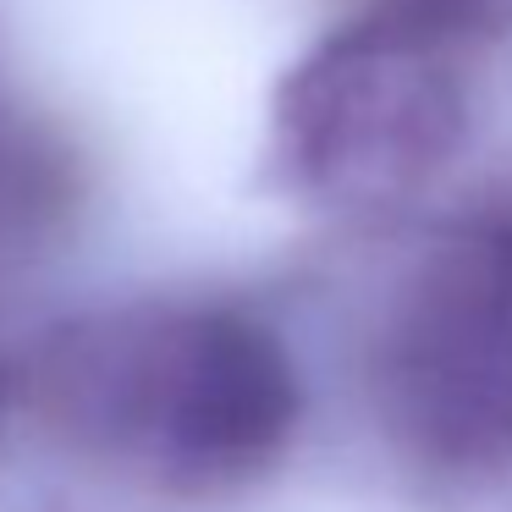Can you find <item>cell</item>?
<instances>
[{
	"label": "cell",
	"instance_id": "cell-4",
	"mask_svg": "<svg viewBox=\"0 0 512 512\" xmlns=\"http://www.w3.org/2000/svg\"><path fill=\"white\" fill-rule=\"evenodd\" d=\"M364 12L408 17V23H424L435 34L457 39V45H474V39L496 34L507 23L512 0H364Z\"/></svg>",
	"mask_w": 512,
	"mask_h": 512
},
{
	"label": "cell",
	"instance_id": "cell-3",
	"mask_svg": "<svg viewBox=\"0 0 512 512\" xmlns=\"http://www.w3.org/2000/svg\"><path fill=\"white\" fill-rule=\"evenodd\" d=\"M457 39L364 12L325 28L270 94L265 171L298 210L391 221L463 160L474 89Z\"/></svg>",
	"mask_w": 512,
	"mask_h": 512
},
{
	"label": "cell",
	"instance_id": "cell-5",
	"mask_svg": "<svg viewBox=\"0 0 512 512\" xmlns=\"http://www.w3.org/2000/svg\"><path fill=\"white\" fill-rule=\"evenodd\" d=\"M12 369H6V358H0V435H6V408H12Z\"/></svg>",
	"mask_w": 512,
	"mask_h": 512
},
{
	"label": "cell",
	"instance_id": "cell-2",
	"mask_svg": "<svg viewBox=\"0 0 512 512\" xmlns=\"http://www.w3.org/2000/svg\"><path fill=\"white\" fill-rule=\"evenodd\" d=\"M386 457L435 496L512 485V210L419 248L358 336Z\"/></svg>",
	"mask_w": 512,
	"mask_h": 512
},
{
	"label": "cell",
	"instance_id": "cell-1",
	"mask_svg": "<svg viewBox=\"0 0 512 512\" xmlns=\"http://www.w3.org/2000/svg\"><path fill=\"white\" fill-rule=\"evenodd\" d=\"M39 430L94 474L177 507L287 468L309 386L276 320L237 298H127L45 325L23 358Z\"/></svg>",
	"mask_w": 512,
	"mask_h": 512
}]
</instances>
